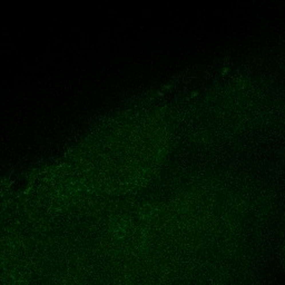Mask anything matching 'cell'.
Segmentation results:
<instances>
[]
</instances>
